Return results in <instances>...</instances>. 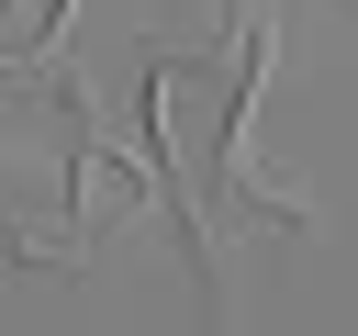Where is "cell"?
<instances>
[{"mask_svg": "<svg viewBox=\"0 0 358 336\" xmlns=\"http://www.w3.org/2000/svg\"><path fill=\"white\" fill-rule=\"evenodd\" d=\"M257 67H268V11L246 0L224 56H157V78H145V134H157V168L179 179V202H190L201 224H213V202H224V179H235Z\"/></svg>", "mask_w": 358, "mask_h": 336, "instance_id": "cell-1", "label": "cell"}, {"mask_svg": "<svg viewBox=\"0 0 358 336\" xmlns=\"http://www.w3.org/2000/svg\"><path fill=\"white\" fill-rule=\"evenodd\" d=\"M56 22H67V0H11V22H0V56H34V45H56Z\"/></svg>", "mask_w": 358, "mask_h": 336, "instance_id": "cell-2", "label": "cell"}]
</instances>
